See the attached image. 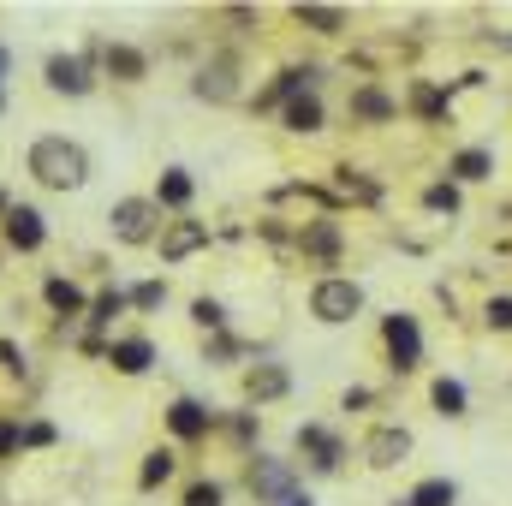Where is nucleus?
Returning <instances> with one entry per match:
<instances>
[{"instance_id":"obj_17","label":"nucleus","mask_w":512,"mask_h":506,"mask_svg":"<svg viewBox=\"0 0 512 506\" xmlns=\"http://www.w3.org/2000/svg\"><path fill=\"white\" fill-rule=\"evenodd\" d=\"M298 24H310V30H346V12L340 6H298Z\"/></svg>"},{"instance_id":"obj_25","label":"nucleus","mask_w":512,"mask_h":506,"mask_svg":"<svg viewBox=\"0 0 512 506\" xmlns=\"http://www.w3.org/2000/svg\"><path fill=\"white\" fill-rule=\"evenodd\" d=\"M197 96H215V102H227V96H233V72H227V66L203 72V78H197Z\"/></svg>"},{"instance_id":"obj_27","label":"nucleus","mask_w":512,"mask_h":506,"mask_svg":"<svg viewBox=\"0 0 512 506\" xmlns=\"http://www.w3.org/2000/svg\"><path fill=\"white\" fill-rule=\"evenodd\" d=\"M120 310H126V292H102V298L90 304V322H96V328H108Z\"/></svg>"},{"instance_id":"obj_38","label":"nucleus","mask_w":512,"mask_h":506,"mask_svg":"<svg viewBox=\"0 0 512 506\" xmlns=\"http://www.w3.org/2000/svg\"><path fill=\"white\" fill-rule=\"evenodd\" d=\"M0 215H6V197H0Z\"/></svg>"},{"instance_id":"obj_13","label":"nucleus","mask_w":512,"mask_h":506,"mask_svg":"<svg viewBox=\"0 0 512 506\" xmlns=\"http://www.w3.org/2000/svg\"><path fill=\"white\" fill-rule=\"evenodd\" d=\"M286 370H280V364H256L251 376H245V393H251V399H280V393H286Z\"/></svg>"},{"instance_id":"obj_30","label":"nucleus","mask_w":512,"mask_h":506,"mask_svg":"<svg viewBox=\"0 0 512 506\" xmlns=\"http://www.w3.org/2000/svg\"><path fill=\"white\" fill-rule=\"evenodd\" d=\"M191 316H197V328H209V334H215V328L227 322V310H221L215 298H197V304H191Z\"/></svg>"},{"instance_id":"obj_6","label":"nucleus","mask_w":512,"mask_h":506,"mask_svg":"<svg viewBox=\"0 0 512 506\" xmlns=\"http://www.w3.org/2000/svg\"><path fill=\"white\" fill-rule=\"evenodd\" d=\"M405 453H411V435H405V429H393V423H387V429H376V435L364 441V459H370L376 471H387V465H399Z\"/></svg>"},{"instance_id":"obj_31","label":"nucleus","mask_w":512,"mask_h":506,"mask_svg":"<svg viewBox=\"0 0 512 506\" xmlns=\"http://www.w3.org/2000/svg\"><path fill=\"white\" fill-rule=\"evenodd\" d=\"M489 328L512 334V298H489Z\"/></svg>"},{"instance_id":"obj_7","label":"nucleus","mask_w":512,"mask_h":506,"mask_svg":"<svg viewBox=\"0 0 512 506\" xmlns=\"http://www.w3.org/2000/svg\"><path fill=\"white\" fill-rule=\"evenodd\" d=\"M251 489H256V495H262L268 506H274V501H286V495H292V465H280V459H256Z\"/></svg>"},{"instance_id":"obj_23","label":"nucleus","mask_w":512,"mask_h":506,"mask_svg":"<svg viewBox=\"0 0 512 506\" xmlns=\"http://www.w3.org/2000/svg\"><path fill=\"white\" fill-rule=\"evenodd\" d=\"M167 477H173V453L161 447V453H149V459H143V477H137V483H143V489H161Z\"/></svg>"},{"instance_id":"obj_24","label":"nucleus","mask_w":512,"mask_h":506,"mask_svg":"<svg viewBox=\"0 0 512 506\" xmlns=\"http://www.w3.org/2000/svg\"><path fill=\"white\" fill-rule=\"evenodd\" d=\"M108 72L114 78H143V54L137 48H108Z\"/></svg>"},{"instance_id":"obj_15","label":"nucleus","mask_w":512,"mask_h":506,"mask_svg":"<svg viewBox=\"0 0 512 506\" xmlns=\"http://www.w3.org/2000/svg\"><path fill=\"white\" fill-rule=\"evenodd\" d=\"M286 126H292V131H322V102H316L310 90H304V96H292V102H286Z\"/></svg>"},{"instance_id":"obj_22","label":"nucleus","mask_w":512,"mask_h":506,"mask_svg":"<svg viewBox=\"0 0 512 506\" xmlns=\"http://www.w3.org/2000/svg\"><path fill=\"white\" fill-rule=\"evenodd\" d=\"M411 108H417L423 120H441V114H447V96H441L435 84H417V90H411Z\"/></svg>"},{"instance_id":"obj_29","label":"nucleus","mask_w":512,"mask_h":506,"mask_svg":"<svg viewBox=\"0 0 512 506\" xmlns=\"http://www.w3.org/2000/svg\"><path fill=\"white\" fill-rule=\"evenodd\" d=\"M161 298H167V286H161V280H143V286H131V304H137V310H161Z\"/></svg>"},{"instance_id":"obj_34","label":"nucleus","mask_w":512,"mask_h":506,"mask_svg":"<svg viewBox=\"0 0 512 506\" xmlns=\"http://www.w3.org/2000/svg\"><path fill=\"white\" fill-rule=\"evenodd\" d=\"M0 370H6V376H24V358H18L6 340H0Z\"/></svg>"},{"instance_id":"obj_20","label":"nucleus","mask_w":512,"mask_h":506,"mask_svg":"<svg viewBox=\"0 0 512 506\" xmlns=\"http://www.w3.org/2000/svg\"><path fill=\"white\" fill-rule=\"evenodd\" d=\"M435 411H441V417H465V387H459V381H435Z\"/></svg>"},{"instance_id":"obj_4","label":"nucleus","mask_w":512,"mask_h":506,"mask_svg":"<svg viewBox=\"0 0 512 506\" xmlns=\"http://www.w3.org/2000/svg\"><path fill=\"white\" fill-rule=\"evenodd\" d=\"M387 352H393V370H417L423 364V334L411 316H387Z\"/></svg>"},{"instance_id":"obj_19","label":"nucleus","mask_w":512,"mask_h":506,"mask_svg":"<svg viewBox=\"0 0 512 506\" xmlns=\"http://www.w3.org/2000/svg\"><path fill=\"white\" fill-rule=\"evenodd\" d=\"M489 167H495L489 149H459V155H453V173H459V179H489Z\"/></svg>"},{"instance_id":"obj_21","label":"nucleus","mask_w":512,"mask_h":506,"mask_svg":"<svg viewBox=\"0 0 512 506\" xmlns=\"http://www.w3.org/2000/svg\"><path fill=\"white\" fill-rule=\"evenodd\" d=\"M352 114H364V120H393V102H387L382 90H358V96H352Z\"/></svg>"},{"instance_id":"obj_33","label":"nucleus","mask_w":512,"mask_h":506,"mask_svg":"<svg viewBox=\"0 0 512 506\" xmlns=\"http://www.w3.org/2000/svg\"><path fill=\"white\" fill-rule=\"evenodd\" d=\"M185 506H221V483H197V489L185 495Z\"/></svg>"},{"instance_id":"obj_37","label":"nucleus","mask_w":512,"mask_h":506,"mask_svg":"<svg viewBox=\"0 0 512 506\" xmlns=\"http://www.w3.org/2000/svg\"><path fill=\"white\" fill-rule=\"evenodd\" d=\"M6 66H12V54H6V48H0V78H6Z\"/></svg>"},{"instance_id":"obj_12","label":"nucleus","mask_w":512,"mask_h":506,"mask_svg":"<svg viewBox=\"0 0 512 506\" xmlns=\"http://www.w3.org/2000/svg\"><path fill=\"white\" fill-rule=\"evenodd\" d=\"M167 429H173L179 441H197V435H209V411H203L197 399H179V405L167 411Z\"/></svg>"},{"instance_id":"obj_18","label":"nucleus","mask_w":512,"mask_h":506,"mask_svg":"<svg viewBox=\"0 0 512 506\" xmlns=\"http://www.w3.org/2000/svg\"><path fill=\"white\" fill-rule=\"evenodd\" d=\"M42 292H48V304H54L60 316H78V310H84V292H78L72 280H48Z\"/></svg>"},{"instance_id":"obj_26","label":"nucleus","mask_w":512,"mask_h":506,"mask_svg":"<svg viewBox=\"0 0 512 506\" xmlns=\"http://www.w3.org/2000/svg\"><path fill=\"white\" fill-rule=\"evenodd\" d=\"M161 203H173V209H185V203H191V173H179V167H173V173L161 179Z\"/></svg>"},{"instance_id":"obj_28","label":"nucleus","mask_w":512,"mask_h":506,"mask_svg":"<svg viewBox=\"0 0 512 506\" xmlns=\"http://www.w3.org/2000/svg\"><path fill=\"white\" fill-rule=\"evenodd\" d=\"M423 203H429L435 215H453V209H459V185H429V191H423Z\"/></svg>"},{"instance_id":"obj_35","label":"nucleus","mask_w":512,"mask_h":506,"mask_svg":"<svg viewBox=\"0 0 512 506\" xmlns=\"http://www.w3.org/2000/svg\"><path fill=\"white\" fill-rule=\"evenodd\" d=\"M12 447H18V423H0V459H6Z\"/></svg>"},{"instance_id":"obj_10","label":"nucleus","mask_w":512,"mask_h":506,"mask_svg":"<svg viewBox=\"0 0 512 506\" xmlns=\"http://www.w3.org/2000/svg\"><path fill=\"white\" fill-rule=\"evenodd\" d=\"M298 453H310V465H316V471H334V465H340V441H334L328 429H316V423H304V429H298Z\"/></svg>"},{"instance_id":"obj_32","label":"nucleus","mask_w":512,"mask_h":506,"mask_svg":"<svg viewBox=\"0 0 512 506\" xmlns=\"http://www.w3.org/2000/svg\"><path fill=\"white\" fill-rule=\"evenodd\" d=\"M54 441V429L48 423H30V429H18V447H48Z\"/></svg>"},{"instance_id":"obj_36","label":"nucleus","mask_w":512,"mask_h":506,"mask_svg":"<svg viewBox=\"0 0 512 506\" xmlns=\"http://www.w3.org/2000/svg\"><path fill=\"white\" fill-rule=\"evenodd\" d=\"M274 506H310V495H298V489H292L286 501H274Z\"/></svg>"},{"instance_id":"obj_2","label":"nucleus","mask_w":512,"mask_h":506,"mask_svg":"<svg viewBox=\"0 0 512 506\" xmlns=\"http://www.w3.org/2000/svg\"><path fill=\"white\" fill-rule=\"evenodd\" d=\"M364 310V286L358 280H346V274H328V280H316V292H310V316L316 322H352Z\"/></svg>"},{"instance_id":"obj_1","label":"nucleus","mask_w":512,"mask_h":506,"mask_svg":"<svg viewBox=\"0 0 512 506\" xmlns=\"http://www.w3.org/2000/svg\"><path fill=\"white\" fill-rule=\"evenodd\" d=\"M30 173L48 185V191H78L90 179V155L66 137H36L30 143Z\"/></svg>"},{"instance_id":"obj_3","label":"nucleus","mask_w":512,"mask_h":506,"mask_svg":"<svg viewBox=\"0 0 512 506\" xmlns=\"http://www.w3.org/2000/svg\"><path fill=\"white\" fill-rule=\"evenodd\" d=\"M108 221H114V239L120 245H149L155 239V203H143V197H120L108 209Z\"/></svg>"},{"instance_id":"obj_9","label":"nucleus","mask_w":512,"mask_h":506,"mask_svg":"<svg viewBox=\"0 0 512 506\" xmlns=\"http://www.w3.org/2000/svg\"><path fill=\"white\" fill-rule=\"evenodd\" d=\"M203 245H209V227H203V221H179V227H167L161 256H167V262H185V256L203 251Z\"/></svg>"},{"instance_id":"obj_5","label":"nucleus","mask_w":512,"mask_h":506,"mask_svg":"<svg viewBox=\"0 0 512 506\" xmlns=\"http://www.w3.org/2000/svg\"><path fill=\"white\" fill-rule=\"evenodd\" d=\"M42 239H48V233H42V215L24 209V203H12V209H6V245H12V251H36Z\"/></svg>"},{"instance_id":"obj_11","label":"nucleus","mask_w":512,"mask_h":506,"mask_svg":"<svg viewBox=\"0 0 512 506\" xmlns=\"http://www.w3.org/2000/svg\"><path fill=\"white\" fill-rule=\"evenodd\" d=\"M108 364H114L120 376H143V370L155 364V346H149V340H137V334H131V340H114Z\"/></svg>"},{"instance_id":"obj_16","label":"nucleus","mask_w":512,"mask_h":506,"mask_svg":"<svg viewBox=\"0 0 512 506\" xmlns=\"http://www.w3.org/2000/svg\"><path fill=\"white\" fill-rule=\"evenodd\" d=\"M453 501H459V489H453L447 477H429V483H417V489H411V501H405V506H453Z\"/></svg>"},{"instance_id":"obj_8","label":"nucleus","mask_w":512,"mask_h":506,"mask_svg":"<svg viewBox=\"0 0 512 506\" xmlns=\"http://www.w3.org/2000/svg\"><path fill=\"white\" fill-rule=\"evenodd\" d=\"M48 90H60V96H84V90H90V66L72 60V54H54V60H48Z\"/></svg>"},{"instance_id":"obj_14","label":"nucleus","mask_w":512,"mask_h":506,"mask_svg":"<svg viewBox=\"0 0 512 506\" xmlns=\"http://www.w3.org/2000/svg\"><path fill=\"white\" fill-rule=\"evenodd\" d=\"M298 245H304L310 256H334L340 251V227H334V221H310V227L298 233Z\"/></svg>"}]
</instances>
